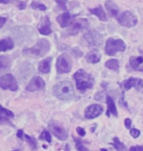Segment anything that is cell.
Segmentation results:
<instances>
[{"label": "cell", "mask_w": 143, "mask_h": 151, "mask_svg": "<svg viewBox=\"0 0 143 151\" xmlns=\"http://www.w3.org/2000/svg\"><path fill=\"white\" fill-rule=\"evenodd\" d=\"M53 94L61 100H70L75 96V89L70 81H61L53 87Z\"/></svg>", "instance_id": "6da1fadb"}, {"label": "cell", "mask_w": 143, "mask_h": 151, "mask_svg": "<svg viewBox=\"0 0 143 151\" xmlns=\"http://www.w3.org/2000/svg\"><path fill=\"white\" fill-rule=\"evenodd\" d=\"M74 78L75 81V84H77V88L81 92L86 91L87 89L92 88L94 80L89 74H87L86 71L78 70L75 72L74 75Z\"/></svg>", "instance_id": "7a4b0ae2"}, {"label": "cell", "mask_w": 143, "mask_h": 151, "mask_svg": "<svg viewBox=\"0 0 143 151\" xmlns=\"http://www.w3.org/2000/svg\"><path fill=\"white\" fill-rule=\"evenodd\" d=\"M50 42L46 38L39 39L33 47L28 48V49H24L23 53L28 56H34V57H42L44 56L47 52L50 50Z\"/></svg>", "instance_id": "3957f363"}, {"label": "cell", "mask_w": 143, "mask_h": 151, "mask_svg": "<svg viewBox=\"0 0 143 151\" xmlns=\"http://www.w3.org/2000/svg\"><path fill=\"white\" fill-rule=\"evenodd\" d=\"M126 50V43L121 39L108 38L105 45V52L109 56H114L118 52H124Z\"/></svg>", "instance_id": "277c9868"}, {"label": "cell", "mask_w": 143, "mask_h": 151, "mask_svg": "<svg viewBox=\"0 0 143 151\" xmlns=\"http://www.w3.org/2000/svg\"><path fill=\"white\" fill-rule=\"evenodd\" d=\"M118 22L121 26L126 28H132L137 24V18L130 11H124L118 16Z\"/></svg>", "instance_id": "5b68a950"}, {"label": "cell", "mask_w": 143, "mask_h": 151, "mask_svg": "<svg viewBox=\"0 0 143 151\" xmlns=\"http://www.w3.org/2000/svg\"><path fill=\"white\" fill-rule=\"evenodd\" d=\"M56 69L58 74H67L72 69V61L70 59L69 55L62 54L58 57L56 63Z\"/></svg>", "instance_id": "8992f818"}, {"label": "cell", "mask_w": 143, "mask_h": 151, "mask_svg": "<svg viewBox=\"0 0 143 151\" xmlns=\"http://www.w3.org/2000/svg\"><path fill=\"white\" fill-rule=\"evenodd\" d=\"M0 87L2 89H9L12 91H17L19 88L17 80L11 74H6L0 78Z\"/></svg>", "instance_id": "52a82bcc"}, {"label": "cell", "mask_w": 143, "mask_h": 151, "mask_svg": "<svg viewBox=\"0 0 143 151\" xmlns=\"http://www.w3.org/2000/svg\"><path fill=\"white\" fill-rule=\"evenodd\" d=\"M49 129L51 132L54 134V137H56L58 139L60 140H65L68 138V132L65 129L63 126H61L60 124H58L57 122H54V121H51L49 123Z\"/></svg>", "instance_id": "ba28073f"}, {"label": "cell", "mask_w": 143, "mask_h": 151, "mask_svg": "<svg viewBox=\"0 0 143 151\" xmlns=\"http://www.w3.org/2000/svg\"><path fill=\"white\" fill-rule=\"evenodd\" d=\"M84 38L90 46H99L102 43V35L96 31H87L84 34Z\"/></svg>", "instance_id": "9c48e42d"}, {"label": "cell", "mask_w": 143, "mask_h": 151, "mask_svg": "<svg viewBox=\"0 0 143 151\" xmlns=\"http://www.w3.org/2000/svg\"><path fill=\"white\" fill-rule=\"evenodd\" d=\"M102 112H103V107L101 106V105L91 104L86 109L84 117L88 120L94 119V118H97L98 116H100V115L102 114Z\"/></svg>", "instance_id": "30bf717a"}, {"label": "cell", "mask_w": 143, "mask_h": 151, "mask_svg": "<svg viewBox=\"0 0 143 151\" xmlns=\"http://www.w3.org/2000/svg\"><path fill=\"white\" fill-rule=\"evenodd\" d=\"M124 90H129L132 87H134L137 90H140L143 87V81L138 78H129V80L123 81L121 83Z\"/></svg>", "instance_id": "8fae6325"}, {"label": "cell", "mask_w": 143, "mask_h": 151, "mask_svg": "<svg viewBox=\"0 0 143 151\" xmlns=\"http://www.w3.org/2000/svg\"><path fill=\"white\" fill-rule=\"evenodd\" d=\"M87 25H88L87 20L81 19V20L75 21V22L72 23L71 25H70V28H69V31H68V35H78L80 31H83V29H86V27H87Z\"/></svg>", "instance_id": "7c38bea8"}, {"label": "cell", "mask_w": 143, "mask_h": 151, "mask_svg": "<svg viewBox=\"0 0 143 151\" xmlns=\"http://www.w3.org/2000/svg\"><path fill=\"white\" fill-rule=\"evenodd\" d=\"M45 86L44 81L40 77H33L26 86L27 91H36V90L43 89Z\"/></svg>", "instance_id": "4fadbf2b"}, {"label": "cell", "mask_w": 143, "mask_h": 151, "mask_svg": "<svg viewBox=\"0 0 143 151\" xmlns=\"http://www.w3.org/2000/svg\"><path fill=\"white\" fill-rule=\"evenodd\" d=\"M75 17H77V15H72L69 12H64V13H62L57 17V22L59 23V25L63 29H65L71 25Z\"/></svg>", "instance_id": "5bb4252c"}, {"label": "cell", "mask_w": 143, "mask_h": 151, "mask_svg": "<svg viewBox=\"0 0 143 151\" xmlns=\"http://www.w3.org/2000/svg\"><path fill=\"white\" fill-rule=\"evenodd\" d=\"M14 114L11 112L10 110L6 109V108L2 107L0 105V124L1 125H9L11 127H13V124H11L10 122V118H13Z\"/></svg>", "instance_id": "9a60e30c"}, {"label": "cell", "mask_w": 143, "mask_h": 151, "mask_svg": "<svg viewBox=\"0 0 143 151\" xmlns=\"http://www.w3.org/2000/svg\"><path fill=\"white\" fill-rule=\"evenodd\" d=\"M50 20L48 17H43L42 20L40 21V24H39L38 27V31L42 35H49L51 32H52V29L50 28Z\"/></svg>", "instance_id": "2e32d148"}, {"label": "cell", "mask_w": 143, "mask_h": 151, "mask_svg": "<svg viewBox=\"0 0 143 151\" xmlns=\"http://www.w3.org/2000/svg\"><path fill=\"white\" fill-rule=\"evenodd\" d=\"M105 7H106V9H107L109 15H110L112 18H118L119 7L114 1H112V0H108V1H106Z\"/></svg>", "instance_id": "e0dca14e"}, {"label": "cell", "mask_w": 143, "mask_h": 151, "mask_svg": "<svg viewBox=\"0 0 143 151\" xmlns=\"http://www.w3.org/2000/svg\"><path fill=\"white\" fill-rule=\"evenodd\" d=\"M51 62H52V58L51 57H48L46 59L41 60L38 63V71L42 74H48L50 72Z\"/></svg>", "instance_id": "ac0fdd59"}, {"label": "cell", "mask_w": 143, "mask_h": 151, "mask_svg": "<svg viewBox=\"0 0 143 151\" xmlns=\"http://www.w3.org/2000/svg\"><path fill=\"white\" fill-rule=\"evenodd\" d=\"M106 103H107V106H108L107 116H110V115H114V116L117 117L118 116L117 107H116L115 102H114L113 98H112L111 96H109V95L106 96Z\"/></svg>", "instance_id": "d6986e66"}, {"label": "cell", "mask_w": 143, "mask_h": 151, "mask_svg": "<svg viewBox=\"0 0 143 151\" xmlns=\"http://www.w3.org/2000/svg\"><path fill=\"white\" fill-rule=\"evenodd\" d=\"M12 64L11 58L6 55H0V73H3L4 71L10 69Z\"/></svg>", "instance_id": "ffe728a7"}, {"label": "cell", "mask_w": 143, "mask_h": 151, "mask_svg": "<svg viewBox=\"0 0 143 151\" xmlns=\"http://www.w3.org/2000/svg\"><path fill=\"white\" fill-rule=\"evenodd\" d=\"M89 12L91 14L95 15L96 17H98V19L100 21H102V22H106L107 21V16H106V13L104 9L102 8V6H98L96 8L89 9Z\"/></svg>", "instance_id": "44dd1931"}, {"label": "cell", "mask_w": 143, "mask_h": 151, "mask_svg": "<svg viewBox=\"0 0 143 151\" xmlns=\"http://www.w3.org/2000/svg\"><path fill=\"white\" fill-rule=\"evenodd\" d=\"M13 47H14V41L12 40L11 37L0 39V52L13 49Z\"/></svg>", "instance_id": "7402d4cb"}, {"label": "cell", "mask_w": 143, "mask_h": 151, "mask_svg": "<svg viewBox=\"0 0 143 151\" xmlns=\"http://www.w3.org/2000/svg\"><path fill=\"white\" fill-rule=\"evenodd\" d=\"M101 59V54L99 53L98 50H92L91 52H89L86 55V61L88 63H92V64H95V63H98Z\"/></svg>", "instance_id": "603a6c76"}, {"label": "cell", "mask_w": 143, "mask_h": 151, "mask_svg": "<svg viewBox=\"0 0 143 151\" xmlns=\"http://www.w3.org/2000/svg\"><path fill=\"white\" fill-rule=\"evenodd\" d=\"M143 63V57L138 56V57H132L129 60V64L132 66L133 70L140 71V65Z\"/></svg>", "instance_id": "cb8c5ba5"}, {"label": "cell", "mask_w": 143, "mask_h": 151, "mask_svg": "<svg viewBox=\"0 0 143 151\" xmlns=\"http://www.w3.org/2000/svg\"><path fill=\"white\" fill-rule=\"evenodd\" d=\"M105 66H106V68L110 69V70L118 71L119 67H120V64H119V61L117 59H111L105 63Z\"/></svg>", "instance_id": "d4e9b609"}, {"label": "cell", "mask_w": 143, "mask_h": 151, "mask_svg": "<svg viewBox=\"0 0 143 151\" xmlns=\"http://www.w3.org/2000/svg\"><path fill=\"white\" fill-rule=\"evenodd\" d=\"M24 139H26L27 142L29 143V145L30 147V149L32 150H36L37 149V142H36V139L34 137H29V135L28 134H25L24 135Z\"/></svg>", "instance_id": "484cf974"}, {"label": "cell", "mask_w": 143, "mask_h": 151, "mask_svg": "<svg viewBox=\"0 0 143 151\" xmlns=\"http://www.w3.org/2000/svg\"><path fill=\"white\" fill-rule=\"evenodd\" d=\"M113 145L116 149H117L118 151H126V145L123 143V142H121L120 139H119L118 137H115L114 138V141H113Z\"/></svg>", "instance_id": "4316f807"}, {"label": "cell", "mask_w": 143, "mask_h": 151, "mask_svg": "<svg viewBox=\"0 0 143 151\" xmlns=\"http://www.w3.org/2000/svg\"><path fill=\"white\" fill-rule=\"evenodd\" d=\"M75 148H77L78 151H89L87 147L83 145V141L80 138H75Z\"/></svg>", "instance_id": "83f0119b"}, {"label": "cell", "mask_w": 143, "mask_h": 151, "mask_svg": "<svg viewBox=\"0 0 143 151\" xmlns=\"http://www.w3.org/2000/svg\"><path fill=\"white\" fill-rule=\"evenodd\" d=\"M39 139H41V140H45V141H47V142H51V135L49 134V132L46 131V129H44L43 132H41V134L39 135Z\"/></svg>", "instance_id": "f1b7e54d"}, {"label": "cell", "mask_w": 143, "mask_h": 151, "mask_svg": "<svg viewBox=\"0 0 143 151\" xmlns=\"http://www.w3.org/2000/svg\"><path fill=\"white\" fill-rule=\"evenodd\" d=\"M30 6H32L33 9H38V10H40V11H45V10H46V6L43 5L42 3H38V2H36V1H33Z\"/></svg>", "instance_id": "f546056e"}, {"label": "cell", "mask_w": 143, "mask_h": 151, "mask_svg": "<svg viewBox=\"0 0 143 151\" xmlns=\"http://www.w3.org/2000/svg\"><path fill=\"white\" fill-rule=\"evenodd\" d=\"M129 132H130V135H132L133 138H137L139 135H140V131L137 129H132Z\"/></svg>", "instance_id": "4dcf8cb0"}, {"label": "cell", "mask_w": 143, "mask_h": 151, "mask_svg": "<svg viewBox=\"0 0 143 151\" xmlns=\"http://www.w3.org/2000/svg\"><path fill=\"white\" fill-rule=\"evenodd\" d=\"M57 4L59 5V7L61 9H63V10H66L67 9V6H66V2L67 0H56Z\"/></svg>", "instance_id": "1f68e13d"}, {"label": "cell", "mask_w": 143, "mask_h": 151, "mask_svg": "<svg viewBox=\"0 0 143 151\" xmlns=\"http://www.w3.org/2000/svg\"><path fill=\"white\" fill-rule=\"evenodd\" d=\"M77 132L80 137H84V135H86V131H84L83 128H80V127H78L77 128Z\"/></svg>", "instance_id": "d6a6232c"}, {"label": "cell", "mask_w": 143, "mask_h": 151, "mask_svg": "<svg viewBox=\"0 0 143 151\" xmlns=\"http://www.w3.org/2000/svg\"><path fill=\"white\" fill-rule=\"evenodd\" d=\"M129 151H143V146H140V145L132 146L129 148Z\"/></svg>", "instance_id": "836d02e7"}, {"label": "cell", "mask_w": 143, "mask_h": 151, "mask_svg": "<svg viewBox=\"0 0 143 151\" xmlns=\"http://www.w3.org/2000/svg\"><path fill=\"white\" fill-rule=\"evenodd\" d=\"M124 126H126V129H130V127H132V120L129 119V118L124 120Z\"/></svg>", "instance_id": "e575fe53"}, {"label": "cell", "mask_w": 143, "mask_h": 151, "mask_svg": "<svg viewBox=\"0 0 143 151\" xmlns=\"http://www.w3.org/2000/svg\"><path fill=\"white\" fill-rule=\"evenodd\" d=\"M6 21H7V19H6V18H4V17H0V29H1L2 27L5 25Z\"/></svg>", "instance_id": "d590c367"}, {"label": "cell", "mask_w": 143, "mask_h": 151, "mask_svg": "<svg viewBox=\"0 0 143 151\" xmlns=\"http://www.w3.org/2000/svg\"><path fill=\"white\" fill-rule=\"evenodd\" d=\"M24 135H25V134L23 132L22 129H20V131H18V134H17V137L20 138V139H24Z\"/></svg>", "instance_id": "8d00e7d4"}, {"label": "cell", "mask_w": 143, "mask_h": 151, "mask_svg": "<svg viewBox=\"0 0 143 151\" xmlns=\"http://www.w3.org/2000/svg\"><path fill=\"white\" fill-rule=\"evenodd\" d=\"M9 2H10V0H0V3H2V4H7Z\"/></svg>", "instance_id": "74e56055"}, {"label": "cell", "mask_w": 143, "mask_h": 151, "mask_svg": "<svg viewBox=\"0 0 143 151\" xmlns=\"http://www.w3.org/2000/svg\"><path fill=\"white\" fill-rule=\"evenodd\" d=\"M65 151H70V146L68 145V144L66 145V150Z\"/></svg>", "instance_id": "f35d334b"}, {"label": "cell", "mask_w": 143, "mask_h": 151, "mask_svg": "<svg viewBox=\"0 0 143 151\" xmlns=\"http://www.w3.org/2000/svg\"><path fill=\"white\" fill-rule=\"evenodd\" d=\"M101 151H107V149H101Z\"/></svg>", "instance_id": "ab89813d"}, {"label": "cell", "mask_w": 143, "mask_h": 151, "mask_svg": "<svg viewBox=\"0 0 143 151\" xmlns=\"http://www.w3.org/2000/svg\"><path fill=\"white\" fill-rule=\"evenodd\" d=\"M13 151H20V150H13Z\"/></svg>", "instance_id": "60d3db41"}]
</instances>
